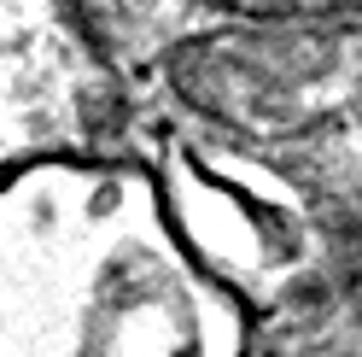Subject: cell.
Returning a JSON list of instances; mask_svg holds the SVG:
<instances>
[{"label":"cell","mask_w":362,"mask_h":357,"mask_svg":"<svg viewBox=\"0 0 362 357\" xmlns=\"http://www.w3.org/2000/svg\"><path fill=\"white\" fill-rule=\"evenodd\" d=\"M170 88L222 141L362 217V18L187 35L170 53Z\"/></svg>","instance_id":"obj_2"},{"label":"cell","mask_w":362,"mask_h":357,"mask_svg":"<svg viewBox=\"0 0 362 357\" xmlns=\"http://www.w3.org/2000/svg\"><path fill=\"white\" fill-rule=\"evenodd\" d=\"M123 88L76 0H0V176L111 159Z\"/></svg>","instance_id":"obj_4"},{"label":"cell","mask_w":362,"mask_h":357,"mask_svg":"<svg viewBox=\"0 0 362 357\" xmlns=\"http://www.w3.org/2000/svg\"><path fill=\"white\" fill-rule=\"evenodd\" d=\"M315 357H351V351H315Z\"/></svg>","instance_id":"obj_6"},{"label":"cell","mask_w":362,"mask_h":357,"mask_svg":"<svg viewBox=\"0 0 362 357\" xmlns=\"http://www.w3.org/2000/svg\"><path fill=\"white\" fill-rule=\"evenodd\" d=\"M240 24H286V18H362V0H205Z\"/></svg>","instance_id":"obj_5"},{"label":"cell","mask_w":362,"mask_h":357,"mask_svg":"<svg viewBox=\"0 0 362 357\" xmlns=\"http://www.w3.org/2000/svg\"><path fill=\"white\" fill-rule=\"evenodd\" d=\"M158 188L187 246L252 317H292L351 281L345 229L356 217L234 141L170 135Z\"/></svg>","instance_id":"obj_3"},{"label":"cell","mask_w":362,"mask_h":357,"mask_svg":"<svg viewBox=\"0 0 362 357\" xmlns=\"http://www.w3.org/2000/svg\"><path fill=\"white\" fill-rule=\"evenodd\" d=\"M245 317L158 176L111 159L0 176V357H245Z\"/></svg>","instance_id":"obj_1"}]
</instances>
